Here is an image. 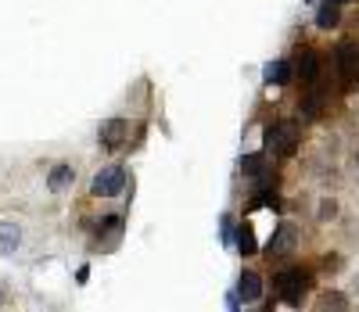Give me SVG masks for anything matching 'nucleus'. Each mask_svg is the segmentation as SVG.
Here are the masks:
<instances>
[{
    "label": "nucleus",
    "instance_id": "nucleus-1",
    "mask_svg": "<svg viewBox=\"0 0 359 312\" xmlns=\"http://www.w3.org/2000/svg\"><path fill=\"white\" fill-rule=\"evenodd\" d=\"M309 284H313V273L306 266H287V269H280L273 276V291H277V298L284 305H302Z\"/></svg>",
    "mask_w": 359,
    "mask_h": 312
},
{
    "label": "nucleus",
    "instance_id": "nucleus-2",
    "mask_svg": "<svg viewBox=\"0 0 359 312\" xmlns=\"http://www.w3.org/2000/svg\"><path fill=\"white\" fill-rule=\"evenodd\" d=\"M266 147L273 154H280V158H291V154L298 151V126L287 122V118L269 122V126H266Z\"/></svg>",
    "mask_w": 359,
    "mask_h": 312
},
{
    "label": "nucleus",
    "instance_id": "nucleus-3",
    "mask_svg": "<svg viewBox=\"0 0 359 312\" xmlns=\"http://www.w3.org/2000/svg\"><path fill=\"white\" fill-rule=\"evenodd\" d=\"M334 69H338V79L345 90H352L359 83V43L352 40H341L334 47Z\"/></svg>",
    "mask_w": 359,
    "mask_h": 312
},
{
    "label": "nucleus",
    "instance_id": "nucleus-4",
    "mask_svg": "<svg viewBox=\"0 0 359 312\" xmlns=\"http://www.w3.org/2000/svg\"><path fill=\"white\" fill-rule=\"evenodd\" d=\"M126 179H130V172L123 165H104L101 172H94V179H90V194L94 198H115V194H123Z\"/></svg>",
    "mask_w": 359,
    "mask_h": 312
},
{
    "label": "nucleus",
    "instance_id": "nucleus-5",
    "mask_svg": "<svg viewBox=\"0 0 359 312\" xmlns=\"http://www.w3.org/2000/svg\"><path fill=\"white\" fill-rule=\"evenodd\" d=\"M291 69H294V79H302V86H313L320 79V72H323V57H320V50L302 47V50L294 54Z\"/></svg>",
    "mask_w": 359,
    "mask_h": 312
},
{
    "label": "nucleus",
    "instance_id": "nucleus-6",
    "mask_svg": "<svg viewBox=\"0 0 359 312\" xmlns=\"http://www.w3.org/2000/svg\"><path fill=\"white\" fill-rule=\"evenodd\" d=\"M97 140H101V147H104V151H118V147H126V140H130V122H126V118H108V122H101Z\"/></svg>",
    "mask_w": 359,
    "mask_h": 312
},
{
    "label": "nucleus",
    "instance_id": "nucleus-7",
    "mask_svg": "<svg viewBox=\"0 0 359 312\" xmlns=\"http://www.w3.org/2000/svg\"><path fill=\"white\" fill-rule=\"evenodd\" d=\"M294 244H298V226H294V223H280L277 233H273V240L266 244V255H269V259H280V255L291 252Z\"/></svg>",
    "mask_w": 359,
    "mask_h": 312
},
{
    "label": "nucleus",
    "instance_id": "nucleus-8",
    "mask_svg": "<svg viewBox=\"0 0 359 312\" xmlns=\"http://www.w3.org/2000/svg\"><path fill=\"white\" fill-rule=\"evenodd\" d=\"M262 276L259 273H252V269H245L241 273V280H237V298H241L245 305H255L259 298H262Z\"/></svg>",
    "mask_w": 359,
    "mask_h": 312
},
{
    "label": "nucleus",
    "instance_id": "nucleus-9",
    "mask_svg": "<svg viewBox=\"0 0 359 312\" xmlns=\"http://www.w3.org/2000/svg\"><path fill=\"white\" fill-rule=\"evenodd\" d=\"M69 183H76V169L69 165V162H62V165H54L50 172H47V186L54 194H62V191H69Z\"/></svg>",
    "mask_w": 359,
    "mask_h": 312
},
{
    "label": "nucleus",
    "instance_id": "nucleus-10",
    "mask_svg": "<svg viewBox=\"0 0 359 312\" xmlns=\"http://www.w3.org/2000/svg\"><path fill=\"white\" fill-rule=\"evenodd\" d=\"M316 25L323 29V33H327V29H338V25H341V4H338V0H323L320 11H316Z\"/></svg>",
    "mask_w": 359,
    "mask_h": 312
},
{
    "label": "nucleus",
    "instance_id": "nucleus-11",
    "mask_svg": "<svg viewBox=\"0 0 359 312\" xmlns=\"http://www.w3.org/2000/svg\"><path fill=\"white\" fill-rule=\"evenodd\" d=\"M323 104H327V90H323V86H320V79H316V83H313V90L302 97V115H306V118H316V115L323 111Z\"/></svg>",
    "mask_w": 359,
    "mask_h": 312
},
{
    "label": "nucleus",
    "instance_id": "nucleus-12",
    "mask_svg": "<svg viewBox=\"0 0 359 312\" xmlns=\"http://www.w3.org/2000/svg\"><path fill=\"white\" fill-rule=\"evenodd\" d=\"M22 244V226L15 223H0V255H15Z\"/></svg>",
    "mask_w": 359,
    "mask_h": 312
},
{
    "label": "nucleus",
    "instance_id": "nucleus-13",
    "mask_svg": "<svg viewBox=\"0 0 359 312\" xmlns=\"http://www.w3.org/2000/svg\"><path fill=\"white\" fill-rule=\"evenodd\" d=\"M118 237H123V215H104L101 226H97V240L104 244H115Z\"/></svg>",
    "mask_w": 359,
    "mask_h": 312
},
{
    "label": "nucleus",
    "instance_id": "nucleus-14",
    "mask_svg": "<svg viewBox=\"0 0 359 312\" xmlns=\"http://www.w3.org/2000/svg\"><path fill=\"white\" fill-rule=\"evenodd\" d=\"M241 172L252 176V179H266V154L262 151H252L241 158Z\"/></svg>",
    "mask_w": 359,
    "mask_h": 312
},
{
    "label": "nucleus",
    "instance_id": "nucleus-15",
    "mask_svg": "<svg viewBox=\"0 0 359 312\" xmlns=\"http://www.w3.org/2000/svg\"><path fill=\"white\" fill-rule=\"evenodd\" d=\"M294 79V69H291V61H273V65L266 69V83H273V86H284Z\"/></svg>",
    "mask_w": 359,
    "mask_h": 312
},
{
    "label": "nucleus",
    "instance_id": "nucleus-16",
    "mask_svg": "<svg viewBox=\"0 0 359 312\" xmlns=\"http://www.w3.org/2000/svg\"><path fill=\"white\" fill-rule=\"evenodd\" d=\"M237 247H241V255H255L259 252V244H255V230L245 223L241 230H237Z\"/></svg>",
    "mask_w": 359,
    "mask_h": 312
},
{
    "label": "nucleus",
    "instance_id": "nucleus-17",
    "mask_svg": "<svg viewBox=\"0 0 359 312\" xmlns=\"http://www.w3.org/2000/svg\"><path fill=\"white\" fill-rule=\"evenodd\" d=\"M316 215H320V223H331V219H338V201H334V198H323Z\"/></svg>",
    "mask_w": 359,
    "mask_h": 312
},
{
    "label": "nucleus",
    "instance_id": "nucleus-18",
    "mask_svg": "<svg viewBox=\"0 0 359 312\" xmlns=\"http://www.w3.org/2000/svg\"><path fill=\"white\" fill-rule=\"evenodd\" d=\"M320 308H348V301H345V294H338V291H327L323 301H320Z\"/></svg>",
    "mask_w": 359,
    "mask_h": 312
},
{
    "label": "nucleus",
    "instance_id": "nucleus-19",
    "mask_svg": "<svg viewBox=\"0 0 359 312\" xmlns=\"http://www.w3.org/2000/svg\"><path fill=\"white\" fill-rule=\"evenodd\" d=\"M355 165H359V144H355Z\"/></svg>",
    "mask_w": 359,
    "mask_h": 312
},
{
    "label": "nucleus",
    "instance_id": "nucleus-20",
    "mask_svg": "<svg viewBox=\"0 0 359 312\" xmlns=\"http://www.w3.org/2000/svg\"><path fill=\"white\" fill-rule=\"evenodd\" d=\"M338 4H352V0H338Z\"/></svg>",
    "mask_w": 359,
    "mask_h": 312
}]
</instances>
